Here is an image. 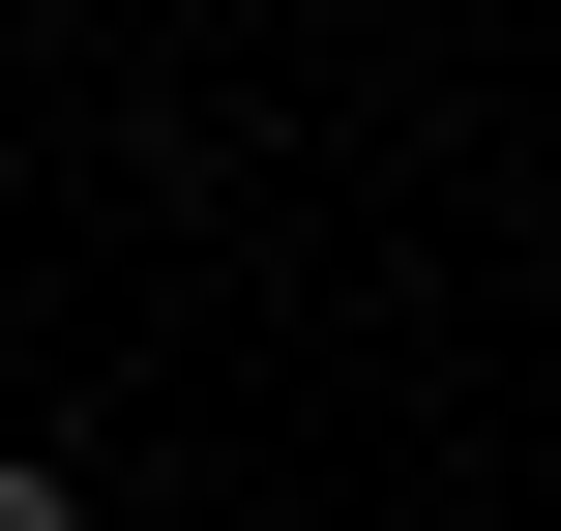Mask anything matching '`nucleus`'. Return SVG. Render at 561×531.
<instances>
[{
  "mask_svg": "<svg viewBox=\"0 0 561 531\" xmlns=\"http://www.w3.org/2000/svg\"><path fill=\"white\" fill-rule=\"evenodd\" d=\"M0 531H89V503H59V473H0Z\"/></svg>",
  "mask_w": 561,
  "mask_h": 531,
  "instance_id": "f257e3e1",
  "label": "nucleus"
}]
</instances>
